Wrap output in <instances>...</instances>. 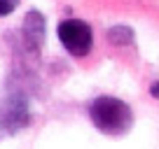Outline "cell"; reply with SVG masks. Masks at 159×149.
I'll list each match as a JSON object with an SVG mask.
<instances>
[{
	"instance_id": "6da1fadb",
	"label": "cell",
	"mask_w": 159,
	"mask_h": 149,
	"mask_svg": "<svg viewBox=\"0 0 159 149\" xmlns=\"http://www.w3.org/2000/svg\"><path fill=\"white\" fill-rule=\"evenodd\" d=\"M89 117L94 126L105 135H124L134 126V112L124 100L115 96H98L89 105Z\"/></svg>"
},
{
	"instance_id": "7a4b0ae2",
	"label": "cell",
	"mask_w": 159,
	"mask_h": 149,
	"mask_svg": "<svg viewBox=\"0 0 159 149\" xmlns=\"http://www.w3.org/2000/svg\"><path fill=\"white\" fill-rule=\"evenodd\" d=\"M59 40L61 45L66 47V51L77 58L87 56L91 51V45H94V33H91L89 23L80 19H66L59 23Z\"/></svg>"
},
{
	"instance_id": "3957f363",
	"label": "cell",
	"mask_w": 159,
	"mask_h": 149,
	"mask_svg": "<svg viewBox=\"0 0 159 149\" xmlns=\"http://www.w3.org/2000/svg\"><path fill=\"white\" fill-rule=\"evenodd\" d=\"M24 37L33 49H40L42 40H45V16L38 10H30L24 19Z\"/></svg>"
},
{
	"instance_id": "277c9868",
	"label": "cell",
	"mask_w": 159,
	"mask_h": 149,
	"mask_svg": "<svg viewBox=\"0 0 159 149\" xmlns=\"http://www.w3.org/2000/svg\"><path fill=\"white\" fill-rule=\"evenodd\" d=\"M110 45H131L134 42V30L129 26H112V28L105 33Z\"/></svg>"
},
{
	"instance_id": "5b68a950",
	"label": "cell",
	"mask_w": 159,
	"mask_h": 149,
	"mask_svg": "<svg viewBox=\"0 0 159 149\" xmlns=\"http://www.w3.org/2000/svg\"><path fill=\"white\" fill-rule=\"evenodd\" d=\"M16 5H19V0H0V16L12 14L16 10Z\"/></svg>"
},
{
	"instance_id": "8992f818",
	"label": "cell",
	"mask_w": 159,
	"mask_h": 149,
	"mask_svg": "<svg viewBox=\"0 0 159 149\" xmlns=\"http://www.w3.org/2000/svg\"><path fill=\"white\" fill-rule=\"evenodd\" d=\"M152 96H154V98H159V84L152 86Z\"/></svg>"
}]
</instances>
